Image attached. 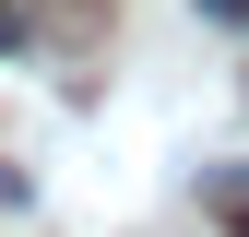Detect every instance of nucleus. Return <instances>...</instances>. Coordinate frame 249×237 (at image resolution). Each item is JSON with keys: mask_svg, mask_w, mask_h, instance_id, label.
<instances>
[{"mask_svg": "<svg viewBox=\"0 0 249 237\" xmlns=\"http://www.w3.org/2000/svg\"><path fill=\"white\" fill-rule=\"evenodd\" d=\"M0 36H12V0H0Z\"/></svg>", "mask_w": 249, "mask_h": 237, "instance_id": "f03ea898", "label": "nucleus"}, {"mask_svg": "<svg viewBox=\"0 0 249 237\" xmlns=\"http://www.w3.org/2000/svg\"><path fill=\"white\" fill-rule=\"evenodd\" d=\"M190 12H202V24H249V0H190Z\"/></svg>", "mask_w": 249, "mask_h": 237, "instance_id": "f257e3e1", "label": "nucleus"}]
</instances>
